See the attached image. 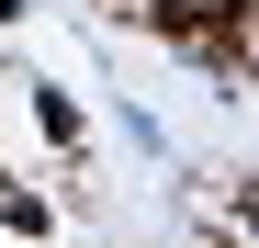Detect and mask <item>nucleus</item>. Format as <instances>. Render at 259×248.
<instances>
[{
    "instance_id": "nucleus-1",
    "label": "nucleus",
    "mask_w": 259,
    "mask_h": 248,
    "mask_svg": "<svg viewBox=\"0 0 259 248\" xmlns=\"http://www.w3.org/2000/svg\"><path fill=\"white\" fill-rule=\"evenodd\" d=\"M158 12H169V23H226L237 0H158Z\"/></svg>"
}]
</instances>
